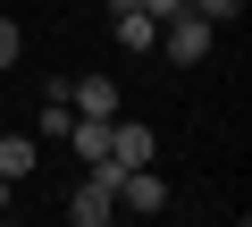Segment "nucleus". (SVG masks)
<instances>
[{
    "label": "nucleus",
    "mask_w": 252,
    "mask_h": 227,
    "mask_svg": "<svg viewBox=\"0 0 252 227\" xmlns=\"http://www.w3.org/2000/svg\"><path fill=\"white\" fill-rule=\"evenodd\" d=\"M109 9H135V0H109Z\"/></svg>",
    "instance_id": "11"
},
{
    "label": "nucleus",
    "mask_w": 252,
    "mask_h": 227,
    "mask_svg": "<svg viewBox=\"0 0 252 227\" xmlns=\"http://www.w3.org/2000/svg\"><path fill=\"white\" fill-rule=\"evenodd\" d=\"M67 109L76 118H118V84L109 76H67Z\"/></svg>",
    "instance_id": "4"
},
{
    "label": "nucleus",
    "mask_w": 252,
    "mask_h": 227,
    "mask_svg": "<svg viewBox=\"0 0 252 227\" xmlns=\"http://www.w3.org/2000/svg\"><path fill=\"white\" fill-rule=\"evenodd\" d=\"M118 210L160 219V210H168V185H160V168H126V177H118Z\"/></svg>",
    "instance_id": "3"
},
{
    "label": "nucleus",
    "mask_w": 252,
    "mask_h": 227,
    "mask_svg": "<svg viewBox=\"0 0 252 227\" xmlns=\"http://www.w3.org/2000/svg\"><path fill=\"white\" fill-rule=\"evenodd\" d=\"M42 160H34V135H0V177H9V185H26Z\"/></svg>",
    "instance_id": "6"
},
{
    "label": "nucleus",
    "mask_w": 252,
    "mask_h": 227,
    "mask_svg": "<svg viewBox=\"0 0 252 227\" xmlns=\"http://www.w3.org/2000/svg\"><path fill=\"white\" fill-rule=\"evenodd\" d=\"M67 143H76V160H109V118H76Z\"/></svg>",
    "instance_id": "7"
},
{
    "label": "nucleus",
    "mask_w": 252,
    "mask_h": 227,
    "mask_svg": "<svg viewBox=\"0 0 252 227\" xmlns=\"http://www.w3.org/2000/svg\"><path fill=\"white\" fill-rule=\"evenodd\" d=\"M17 59H26V34H17L9 17H0V67H17Z\"/></svg>",
    "instance_id": "9"
},
{
    "label": "nucleus",
    "mask_w": 252,
    "mask_h": 227,
    "mask_svg": "<svg viewBox=\"0 0 252 227\" xmlns=\"http://www.w3.org/2000/svg\"><path fill=\"white\" fill-rule=\"evenodd\" d=\"M101 227H118V219H101Z\"/></svg>",
    "instance_id": "12"
},
{
    "label": "nucleus",
    "mask_w": 252,
    "mask_h": 227,
    "mask_svg": "<svg viewBox=\"0 0 252 227\" xmlns=\"http://www.w3.org/2000/svg\"><path fill=\"white\" fill-rule=\"evenodd\" d=\"M9 194H17V185H9V177H0V210H9Z\"/></svg>",
    "instance_id": "10"
},
{
    "label": "nucleus",
    "mask_w": 252,
    "mask_h": 227,
    "mask_svg": "<svg viewBox=\"0 0 252 227\" xmlns=\"http://www.w3.org/2000/svg\"><path fill=\"white\" fill-rule=\"evenodd\" d=\"M193 9H202L210 26H235V17H244V0H193Z\"/></svg>",
    "instance_id": "8"
},
{
    "label": "nucleus",
    "mask_w": 252,
    "mask_h": 227,
    "mask_svg": "<svg viewBox=\"0 0 252 227\" xmlns=\"http://www.w3.org/2000/svg\"><path fill=\"white\" fill-rule=\"evenodd\" d=\"M109 42H118V51H152V42H160V26H152L143 9H109Z\"/></svg>",
    "instance_id": "5"
},
{
    "label": "nucleus",
    "mask_w": 252,
    "mask_h": 227,
    "mask_svg": "<svg viewBox=\"0 0 252 227\" xmlns=\"http://www.w3.org/2000/svg\"><path fill=\"white\" fill-rule=\"evenodd\" d=\"M160 160V135L152 127H135V118H109V168H152ZM101 168V160H93Z\"/></svg>",
    "instance_id": "2"
},
{
    "label": "nucleus",
    "mask_w": 252,
    "mask_h": 227,
    "mask_svg": "<svg viewBox=\"0 0 252 227\" xmlns=\"http://www.w3.org/2000/svg\"><path fill=\"white\" fill-rule=\"evenodd\" d=\"M210 34H219V26H210L193 0H185L177 17H160V42H152V51H168L177 67H202V59H210Z\"/></svg>",
    "instance_id": "1"
}]
</instances>
